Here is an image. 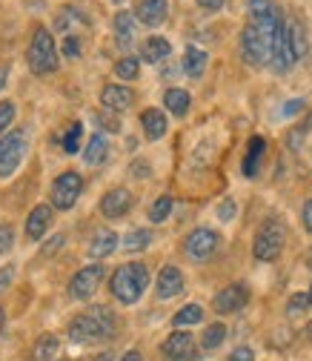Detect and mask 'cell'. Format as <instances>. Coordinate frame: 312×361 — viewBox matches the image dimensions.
<instances>
[{
    "instance_id": "1",
    "label": "cell",
    "mask_w": 312,
    "mask_h": 361,
    "mask_svg": "<svg viewBox=\"0 0 312 361\" xmlns=\"http://www.w3.org/2000/svg\"><path fill=\"white\" fill-rule=\"evenodd\" d=\"M247 12H249V23L241 32V55L249 66H263L273 58V40L281 15L270 0H249Z\"/></svg>"
},
{
    "instance_id": "2",
    "label": "cell",
    "mask_w": 312,
    "mask_h": 361,
    "mask_svg": "<svg viewBox=\"0 0 312 361\" xmlns=\"http://www.w3.org/2000/svg\"><path fill=\"white\" fill-rule=\"evenodd\" d=\"M115 333V315L109 307H92L80 312L77 319H72L69 324V338L75 344H86V341H104Z\"/></svg>"
},
{
    "instance_id": "3",
    "label": "cell",
    "mask_w": 312,
    "mask_h": 361,
    "mask_svg": "<svg viewBox=\"0 0 312 361\" xmlns=\"http://www.w3.org/2000/svg\"><path fill=\"white\" fill-rule=\"evenodd\" d=\"M146 287H149V269L146 264H138V261L118 267L112 276V295L120 304H135Z\"/></svg>"
},
{
    "instance_id": "4",
    "label": "cell",
    "mask_w": 312,
    "mask_h": 361,
    "mask_svg": "<svg viewBox=\"0 0 312 361\" xmlns=\"http://www.w3.org/2000/svg\"><path fill=\"white\" fill-rule=\"evenodd\" d=\"M29 69L32 75H49L58 69V49H55V37L46 26H35L32 32V43L26 52Z\"/></svg>"
},
{
    "instance_id": "5",
    "label": "cell",
    "mask_w": 312,
    "mask_h": 361,
    "mask_svg": "<svg viewBox=\"0 0 312 361\" xmlns=\"http://www.w3.org/2000/svg\"><path fill=\"white\" fill-rule=\"evenodd\" d=\"M281 250H284V224L275 221V218H270L258 230L252 252H255L258 261H275L281 255Z\"/></svg>"
},
{
    "instance_id": "6",
    "label": "cell",
    "mask_w": 312,
    "mask_h": 361,
    "mask_svg": "<svg viewBox=\"0 0 312 361\" xmlns=\"http://www.w3.org/2000/svg\"><path fill=\"white\" fill-rule=\"evenodd\" d=\"M26 155V129L6 132L0 138V178H9Z\"/></svg>"
},
{
    "instance_id": "7",
    "label": "cell",
    "mask_w": 312,
    "mask_h": 361,
    "mask_svg": "<svg viewBox=\"0 0 312 361\" xmlns=\"http://www.w3.org/2000/svg\"><path fill=\"white\" fill-rule=\"evenodd\" d=\"M83 192V178L77 172H63L52 184V207L55 209H72Z\"/></svg>"
},
{
    "instance_id": "8",
    "label": "cell",
    "mask_w": 312,
    "mask_h": 361,
    "mask_svg": "<svg viewBox=\"0 0 312 361\" xmlns=\"http://www.w3.org/2000/svg\"><path fill=\"white\" fill-rule=\"evenodd\" d=\"M104 276H106V269H104L101 264H89V267L77 269L75 279L69 281V295L77 298V301H86L89 295H92V293L101 287Z\"/></svg>"
},
{
    "instance_id": "9",
    "label": "cell",
    "mask_w": 312,
    "mask_h": 361,
    "mask_svg": "<svg viewBox=\"0 0 312 361\" xmlns=\"http://www.w3.org/2000/svg\"><path fill=\"white\" fill-rule=\"evenodd\" d=\"M218 244H220L218 233H212V230H206V227H198V230H192V233L187 235L184 252H187L192 261H206V258L218 250Z\"/></svg>"
},
{
    "instance_id": "10",
    "label": "cell",
    "mask_w": 312,
    "mask_h": 361,
    "mask_svg": "<svg viewBox=\"0 0 312 361\" xmlns=\"http://www.w3.org/2000/svg\"><path fill=\"white\" fill-rule=\"evenodd\" d=\"M273 69L275 72H289L292 63H295V55H292V43H289V23H278L275 29V40H273V58H270Z\"/></svg>"
},
{
    "instance_id": "11",
    "label": "cell",
    "mask_w": 312,
    "mask_h": 361,
    "mask_svg": "<svg viewBox=\"0 0 312 361\" xmlns=\"http://www.w3.org/2000/svg\"><path fill=\"white\" fill-rule=\"evenodd\" d=\"M161 353H163L166 361H192L195 358V338H192V333H184V330L172 333L163 341Z\"/></svg>"
},
{
    "instance_id": "12",
    "label": "cell",
    "mask_w": 312,
    "mask_h": 361,
    "mask_svg": "<svg viewBox=\"0 0 312 361\" xmlns=\"http://www.w3.org/2000/svg\"><path fill=\"white\" fill-rule=\"evenodd\" d=\"M247 301H249L247 284H230V287H224V290L215 295L212 307H215L218 312H235V310H241Z\"/></svg>"
},
{
    "instance_id": "13",
    "label": "cell",
    "mask_w": 312,
    "mask_h": 361,
    "mask_svg": "<svg viewBox=\"0 0 312 361\" xmlns=\"http://www.w3.org/2000/svg\"><path fill=\"white\" fill-rule=\"evenodd\" d=\"M101 104H104L109 112H126L132 104H135V95H132L129 86L109 83V86H104V92H101Z\"/></svg>"
},
{
    "instance_id": "14",
    "label": "cell",
    "mask_w": 312,
    "mask_h": 361,
    "mask_svg": "<svg viewBox=\"0 0 312 361\" xmlns=\"http://www.w3.org/2000/svg\"><path fill=\"white\" fill-rule=\"evenodd\" d=\"M129 207H132V192L123 190V187H115L101 198V212L106 218H120V215L129 212Z\"/></svg>"
},
{
    "instance_id": "15",
    "label": "cell",
    "mask_w": 312,
    "mask_h": 361,
    "mask_svg": "<svg viewBox=\"0 0 312 361\" xmlns=\"http://www.w3.org/2000/svg\"><path fill=\"white\" fill-rule=\"evenodd\" d=\"M184 293V276L177 267H163L161 276H158V298L166 301V298H175Z\"/></svg>"
},
{
    "instance_id": "16",
    "label": "cell",
    "mask_w": 312,
    "mask_h": 361,
    "mask_svg": "<svg viewBox=\"0 0 312 361\" xmlns=\"http://www.w3.org/2000/svg\"><path fill=\"white\" fill-rule=\"evenodd\" d=\"M49 224H52V209H49L46 204L35 207V209L29 212V218H26V238H29V241H40L43 235H46Z\"/></svg>"
},
{
    "instance_id": "17",
    "label": "cell",
    "mask_w": 312,
    "mask_h": 361,
    "mask_svg": "<svg viewBox=\"0 0 312 361\" xmlns=\"http://www.w3.org/2000/svg\"><path fill=\"white\" fill-rule=\"evenodd\" d=\"M166 12H169L166 0H141L138 4V20L144 26H161L166 20Z\"/></svg>"
},
{
    "instance_id": "18",
    "label": "cell",
    "mask_w": 312,
    "mask_h": 361,
    "mask_svg": "<svg viewBox=\"0 0 312 361\" xmlns=\"http://www.w3.org/2000/svg\"><path fill=\"white\" fill-rule=\"evenodd\" d=\"M115 40L120 49H129L135 43V18L129 12H118L115 15Z\"/></svg>"
},
{
    "instance_id": "19",
    "label": "cell",
    "mask_w": 312,
    "mask_h": 361,
    "mask_svg": "<svg viewBox=\"0 0 312 361\" xmlns=\"http://www.w3.org/2000/svg\"><path fill=\"white\" fill-rule=\"evenodd\" d=\"M169 52H172V43L166 40V37H146L144 40V47H141V58L146 61V63H161L163 58H169Z\"/></svg>"
},
{
    "instance_id": "20",
    "label": "cell",
    "mask_w": 312,
    "mask_h": 361,
    "mask_svg": "<svg viewBox=\"0 0 312 361\" xmlns=\"http://www.w3.org/2000/svg\"><path fill=\"white\" fill-rule=\"evenodd\" d=\"M106 155H109V141L104 138L101 132H95L92 138H89V144H86V152H83V161L89 164V166H101L104 161H106Z\"/></svg>"
},
{
    "instance_id": "21",
    "label": "cell",
    "mask_w": 312,
    "mask_h": 361,
    "mask_svg": "<svg viewBox=\"0 0 312 361\" xmlns=\"http://www.w3.org/2000/svg\"><path fill=\"white\" fill-rule=\"evenodd\" d=\"M263 152H266V141L263 138H252L249 147H247V158H244V175L247 178H255L258 169H261V161H263Z\"/></svg>"
},
{
    "instance_id": "22",
    "label": "cell",
    "mask_w": 312,
    "mask_h": 361,
    "mask_svg": "<svg viewBox=\"0 0 312 361\" xmlns=\"http://www.w3.org/2000/svg\"><path fill=\"white\" fill-rule=\"evenodd\" d=\"M141 123H144V132H146L149 141L163 138V132H166V115H163L161 109H146V112L141 115Z\"/></svg>"
},
{
    "instance_id": "23",
    "label": "cell",
    "mask_w": 312,
    "mask_h": 361,
    "mask_svg": "<svg viewBox=\"0 0 312 361\" xmlns=\"http://www.w3.org/2000/svg\"><path fill=\"white\" fill-rule=\"evenodd\" d=\"M118 250V235L112 233V230H101L95 238H92V244H89V255L92 258H106V255H112Z\"/></svg>"
},
{
    "instance_id": "24",
    "label": "cell",
    "mask_w": 312,
    "mask_h": 361,
    "mask_svg": "<svg viewBox=\"0 0 312 361\" xmlns=\"http://www.w3.org/2000/svg\"><path fill=\"white\" fill-rule=\"evenodd\" d=\"M206 63H209V58H206L204 49L187 47V52H184V72H187L189 78H201L204 69H206Z\"/></svg>"
},
{
    "instance_id": "25",
    "label": "cell",
    "mask_w": 312,
    "mask_h": 361,
    "mask_svg": "<svg viewBox=\"0 0 312 361\" xmlns=\"http://www.w3.org/2000/svg\"><path fill=\"white\" fill-rule=\"evenodd\" d=\"M163 104H166V109L172 112V115H187V109H189V92H184V89H166L163 92Z\"/></svg>"
},
{
    "instance_id": "26",
    "label": "cell",
    "mask_w": 312,
    "mask_h": 361,
    "mask_svg": "<svg viewBox=\"0 0 312 361\" xmlns=\"http://www.w3.org/2000/svg\"><path fill=\"white\" fill-rule=\"evenodd\" d=\"M58 350H61V344H58V338L52 333L49 336H40L37 344H35V361H52L58 355Z\"/></svg>"
},
{
    "instance_id": "27",
    "label": "cell",
    "mask_w": 312,
    "mask_h": 361,
    "mask_svg": "<svg viewBox=\"0 0 312 361\" xmlns=\"http://www.w3.org/2000/svg\"><path fill=\"white\" fill-rule=\"evenodd\" d=\"M204 319V310L198 307V304H187V307H181L175 312V319H172V324L175 327H192V324H198Z\"/></svg>"
},
{
    "instance_id": "28",
    "label": "cell",
    "mask_w": 312,
    "mask_h": 361,
    "mask_svg": "<svg viewBox=\"0 0 312 361\" xmlns=\"http://www.w3.org/2000/svg\"><path fill=\"white\" fill-rule=\"evenodd\" d=\"M289 43H292V55H295V61H301L304 55H306V32H304V26L295 20V23H289Z\"/></svg>"
},
{
    "instance_id": "29",
    "label": "cell",
    "mask_w": 312,
    "mask_h": 361,
    "mask_svg": "<svg viewBox=\"0 0 312 361\" xmlns=\"http://www.w3.org/2000/svg\"><path fill=\"white\" fill-rule=\"evenodd\" d=\"M149 244H152V233H149V230H132V233L123 238V250H129V252L146 250Z\"/></svg>"
},
{
    "instance_id": "30",
    "label": "cell",
    "mask_w": 312,
    "mask_h": 361,
    "mask_svg": "<svg viewBox=\"0 0 312 361\" xmlns=\"http://www.w3.org/2000/svg\"><path fill=\"white\" fill-rule=\"evenodd\" d=\"M80 135H83V123H80V121H75V123L63 132V141H61V144H63V152H66V155H75V152L80 149Z\"/></svg>"
},
{
    "instance_id": "31",
    "label": "cell",
    "mask_w": 312,
    "mask_h": 361,
    "mask_svg": "<svg viewBox=\"0 0 312 361\" xmlns=\"http://www.w3.org/2000/svg\"><path fill=\"white\" fill-rule=\"evenodd\" d=\"M138 72H141V61L132 58V55H126V58H120V61L115 63V75L123 78V80H135Z\"/></svg>"
},
{
    "instance_id": "32",
    "label": "cell",
    "mask_w": 312,
    "mask_h": 361,
    "mask_svg": "<svg viewBox=\"0 0 312 361\" xmlns=\"http://www.w3.org/2000/svg\"><path fill=\"white\" fill-rule=\"evenodd\" d=\"M227 338V327L224 324H209L204 333V350H218Z\"/></svg>"
},
{
    "instance_id": "33",
    "label": "cell",
    "mask_w": 312,
    "mask_h": 361,
    "mask_svg": "<svg viewBox=\"0 0 312 361\" xmlns=\"http://www.w3.org/2000/svg\"><path fill=\"white\" fill-rule=\"evenodd\" d=\"M169 212H172V198H169V195H161V198L149 207V221L161 224L163 218H169Z\"/></svg>"
},
{
    "instance_id": "34",
    "label": "cell",
    "mask_w": 312,
    "mask_h": 361,
    "mask_svg": "<svg viewBox=\"0 0 312 361\" xmlns=\"http://www.w3.org/2000/svg\"><path fill=\"white\" fill-rule=\"evenodd\" d=\"M306 307H312V304H309V295H306V293H298V295L289 298V304H287V315H292V319H295V315H301Z\"/></svg>"
},
{
    "instance_id": "35",
    "label": "cell",
    "mask_w": 312,
    "mask_h": 361,
    "mask_svg": "<svg viewBox=\"0 0 312 361\" xmlns=\"http://www.w3.org/2000/svg\"><path fill=\"white\" fill-rule=\"evenodd\" d=\"M15 121V104L12 101H0V135H4Z\"/></svg>"
},
{
    "instance_id": "36",
    "label": "cell",
    "mask_w": 312,
    "mask_h": 361,
    "mask_svg": "<svg viewBox=\"0 0 312 361\" xmlns=\"http://www.w3.org/2000/svg\"><path fill=\"white\" fill-rule=\"evenodd\" d=\"M63 55L66 58H77L80 55V37H75V35L63 37Z\"/></svg>"
},
{
    "instance_id": "37",
    "label": "cell",
    "mask_w": 312,
    "mask_h": 361,
    "mask_svg": "<svg viewBox=\"0 0 312 361\" xmlns=\"http://www.w3.org/2000/svg\"><path fill=\"white\" fill-rule=\"evenodd\" d=\"M12 244H15V235H12V230L6 227V224H0V255H4V252H9V250H12Z\"/></svg>"
},
{
    "instance_id": "38",
    "label": "cell",
    "mask_w": 312,
    "mask_h": 361,
    "mask_svg": "<svg viewBox=\"0 0 312 361\" xmlns=\"http://www.w3.org/2000/svg\"><path fill=\"white\" fill-rule=\"evenodd\" d=\"M12 279H15V267L9 264V267H4V269H0V293H4V290L12 284Z\"/></svg>"
},
{
    "instance_id": "39",
    "label": "cell",
    "mask_w": 312,
    "mask_h": 361,
    "mask_svg": "<svg viewBox=\"0 0 312 361\" xmlns=\"http://www.w3.org/2000/svg\"><path fill=\"white\" fill-rule=\"evenodd\" d=\"M227 361H255V353H252L249 347H238Z\"/></svg>"
},
{
    "instance_id": "40",
    "label": "cell",
    "mask_w": 312,
    "mask_h": 361,
    "mask_svg": "<svg viewBox=\"0 0 312 361\" xmlns=\"http://www.w3.org/2000/svg\"><path fill=\"white\" fill-rule=\"evenodd\" d=\"M301 218H304V230H306V233H312V201H304Z\"/></svg>"
},
{
    "instance_id": "41",
    "label": "cell",
    "mask_w": 312,
    "mask_h": 361,
    "mask_svg": "<svg viewBox=\"0 0 312 361\" xmlns=\"http://www.w3.org/2000/svg\"><path fill=\"white\" fill-rule=\"evenodd\" d=\"M63 241H66L63 235H55V238H52V241L46 244V250H43V255H55V252H58V250L63 247Z\"/></svg>"
},
{
    "instance_id": "42",
    "label": "cell",
    "mask_w": 312,
    "mask_h": 361,
    "mask_svg": "<svg viewBox=\"0 0 312 361\" xmlns=\"http://www.w3.org/2000/svg\"><path fill=\"white\" fill-rule=\"evenodd\" d=\"M218 215L224 218V221H230V218L235 215V204H232V201H224V204H220V209H218Z\"/></svg>"
},
{
    "instance_id": "43",
    "label": "cell",
    "mask_w": 312,
    "mask_h": 361,
    "mask_svg": "<svg viewBox=\"0 0 312 361\" xmlns=\"http://www.w3.org/2000/svg\"><path fill=\"white\" fill-rule=\"evenodd\" d=\"M198 6L206 9V12H218L220 6H224V0H198Z\"/></svg>"
},
{
    "instance_id": "44",
    "label": "cell",
    "mask_w": 312,
    "mask_h": 361,
    "mask_svg": "<svg viewBox=\"0 0 312 361\" xmlns=\"http://www.w3.org/2000/svg\"><path fill=\"white\" fill-rule=\"evenodd\" d=\"M301 106H304V101H287L284 104V115H295Z\"/></svg>"
},
{
    "instance_id": "45",
    "label": "cell",
    "mask_w": 312,
    "mask_h": 361,
    "mask_svg": "<svg viewBox=\"0 0 312 361\" xmlns=\"http://www.w3.org/2000/svg\"><path fill=\"white\" fill-rule=\"evenodd\" d=\"M6 78H9V63H0V89L6 86Z\"/></svg>"
},
{
    "instance_id": "46",
    "label": "cell",
    "mask_w": 312,
    "mask_h": 361,
    "mask_svg": "<svg viewBox=\"0 0 312 361\" xmlns=\"http://www.w3.org/2000/svg\"><path fill=\"white\" fill-rule=\"evenodd\" d=\"M120 361H144V355H141L138 350H129V353H126V355H123Z\"/></svg>"
},
{
    "instance_id": "47",
    "label": "cell",
    "mask_w": 312,
    "mask_h": 361,
    "mask_svg": "<svg viewBox=\"0 0 312 361\" xmlns=\"http://www.w3.org/2000/svg\"><path fill=\"white\" fill-rule=\"evenodd\" d=\"M4 324H6V312H4V307H0V330H4Z\"/></svg>"
},
{
    "instance_id": "48",
    "label": "cell",
    "mask_w": 312,
    "mask_h": 361,
    "mask_svg": "<svg viewBox=\"0 0 312 361\" xmlns=\"http://www.w3.org/2000/svg\"><path fill=\"white\" fill-rule=\"evenodd\" d=\"M95 361H112V353H104V355H98Z\"/></svg>"
},
{
    "instance_id": "49",
    "label": "cell",
    "mask_w": 312,
    "mask_h": 361,
    "mask_svg": "<svg viewBox=\"0 0 312 361\" xmlns=\"http://www.w3.org/2000/svg\"><path fill=\"white\" fill-rule=\"evenodd\" d=\"M306 338H312V322L306 324Z\"/></svg>"
},
{
    "instance_id": "50",
    "label": "cell",
    "mask_w": 312,
    "mask_h": 361,
    "mask_svg": "<svg viewBox=\"0 0 312 361\" xmlns=\"http://www.w3.org/2000/svg\"><path fill=\"white\" fill-rule=\"evenodd\" d=\"M306 295H309V304H312V287H309V293H306Z\"/></svg>"
},
{
    "instance_id": "51",
    "label": "cell",
    "mask_w": 312,
    "mask_h": 361,
    "mask_svg": "<svg viewBox=\"0 0 312 361\" xmlns=\"http://www.w3.org/2000/svg\"><path fill=\"white\" fill-rule=\"evenodd\" d=\"M309 269H312V252H309Z\"/></svg>"
},
{
    "instance_id": "52",
    "label": "cell",
    "mask_w": 312,
    "mask_h": 361,
    "mask_svg": "<svg viewBox=\"0 0 312 361\" xmlns=\"http://www.w3.org/2000/svg\"><path fill=\"white\" fill-rule=\"evenodd\" d=\"M112 4H120V0H112Z\"/></svg>"
}]
</instances>
